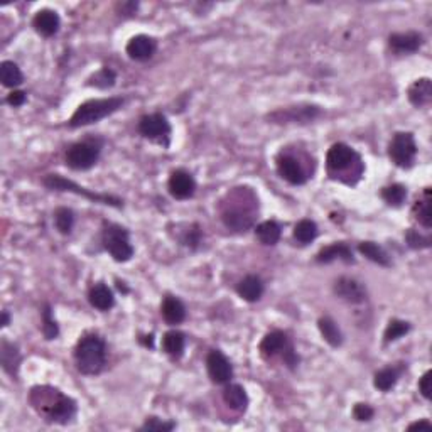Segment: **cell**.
Listing matches in <instances>:
<instances>
[{
    "mask_svg": "<svg viewBox=\"0 0 432 432\" xmlns=\"http://www.w3.org/2000/svg\"><path fill=\"white\" fill-rule=\"evenodd\" d=\"M412 216L419 221V225H422L426 230H431L432 227V212H431V190L426 187L424 191V196L417 199L412 206Z\"/></svg>",
    "mask_w": 432,
    "mask_h": 432,
    "instance_id": "cell-30",
    "label": "cell"
},
{
    "mask_svg": "<svg viewBox=\"0 0 432 432\" xmlns=\"http://www.w3.org/2000/svg\"><path fill=\"white\" fill-rule=\"evenodd\" d=\"M125 51H127L128 58L134 59V61H147V59H150L156 54L157 41L146 34L134 36L127 43Z\"/></svg>",
    "mask_w": 432,
    "mask_h": 432,
    "instance_id": "cell-17",
    "label": "cell"
},
{
    "mask_svg": "<svg viewBox=\"0 0 432 432\" xmlns=\"http://www.w3.org/2000/svg\"><path fill=\"white\" fill-rule=\"evenodd\" d=\"M417 142L412 132H397L389 144V157L397 168L411 169L416 164Z\"/></svg>",
    "mask_w": 432,
    "mask_h": 432,
    "instance_id": "cell-9",
    "label": "cell"
},
{
    "mask_svg": "<svg viewBox=\"0 0 432 432\" xmlns=\"http://www.w3.org/2000/svg\"><path fill=\"white\" fill-rule=\"evenodd\" d=\"M255 235L262 245L274 247L279 243L280 236H282V228H280V225L274 220L262 221L260 225L255 227Z\"/></svg>",
    "mask_w": 432,
    "mask_h": 432,
    "instance_id": "cell-29",
    "label": "cell"
},
{
    "mask_svg": "<svg viewBox=\"0 0 432 432\" xmlns=\"http://www.w3.org/2000/svg\"><path fill=\"white\" fill-rule=\"evenodd\" d=\"M413 429H432V424L429 422L427 419H422V420H417V422H413L409 426V431H413Z\"/></svg>",
    "mask_w": 432,
    "mask_h": 432,
    "instance_id": "cell-47",
    "label": "cell"
},
{
    "mask_svg": "<svg viewBox=\"0 0 432 432\" xmlns=\"http://www.w3.org/2000/svg\"><path fill=\"white\" fill-rule=\"evenodd\" d=\"M334 260H341L345 264H354L352 247L345 242H336L328 247H323L316 255L317 264H331Z\"/></svg>",
    "mask_w": 432,
    "mask_h": 432,
    "instance_id": "cell-19",
    "label": "cell"
},
{
    "mask_svg": "<svg viewBox=\"0 0 432 432\" xmlns=\"http://www.w3.org/2000/svg\"><path fill=\"white\" fill-rule=\"evenodd\" d=\"M201 228H199V225L194 223L184 231V235L181 236V242H183V245L190 247V249H196L201 243Z\"/></svg>",
    "mask_w": 432,
    "mask_h": 432,
    "instance_id": "cell-42",
    "label": "cell"
},
{
    "mask_svg": "<svg viewBox=\"0 0 432 432\" xmlns=\"http://www.w3.org/2000/svg\"><path fill=\"white\" fill-rule=\"evenodd\" d=\"M258 201L250 187H236L228 193L221 205V221L228 230L245 234L255 223V209Z\"/></svg>",
    "mask_w": 432,
    "mask_h": 432,
    "instance_id": "cell-2",
    "label": "cell"
},
{
    "mask_svg": "<svg viewBox=\"0 0 432 432\" xmlns=\"http://www.w3.org/2000/svg\"><path fill=\"white\" fill-rule=\"evenodd\" d=\"M10 324V315L9 311H2V317H0V326L5 328Z\"/></svg>",
    "mask_w": 432,
    "mask_h": 432,
    "instance_id": "cell-48",
    "label": "cell"
},
{
    "mask_svg": "<svg viewBox=\"0 0 432 432\" xmlns=\"http://www.w3.org/2000/svg\"><path fill=\"white\" fill-rule=\"evenodd\" d=\"M424 36L417 31L394 32L389 36V46L397 54H412L422 47Z\"/></svg>",
    "mask_w": 432,
    "mask_h": 432,
    "instance_id": "cell-16",
    "label": "cell"
},
{
    "mask_svg": "<svg viewBox=\"0 0 432 432\" xmlns=\"http://www.w3.org/2000/svg\"><path fill=\"white\" fill-rule=\"evenodd\" d=\"M184 348H186V334L181 331L171 330L162 336V350L172 360H179L184 354Z\"/></svg>",
    "mask_w": 432,
    "mask_h": 432,
    "instance_id": "cell-26",
    "label": "cell"
},
{
    "mask_svg": "<svg viewBox=\"0 0 432 432\" xmlns=\"http://www.w3.org/2000/svg\"><path fill=\"white\" fill-rule=\"evenodd\" d=\"M88 301H90V304L93 306L95 309L106 312L115 306V295H113L112 289H110L106 284L98 282L95 284L90 289V293H88Z\"/></svg>",
    "mask_w": 432,
    "mask_h": 432,
    "instance_id": "cell-22",
    "label": "cell"
},
{
    "mask_svg": "<svg viewBox=\"0 0 432 432\" xmlns=\"http://www.w3.org/2000/svg\"><path fill=\"white\" fill-rule=\"evenodd\" d=\"M264 291H265L264 280L253 274L243 277V279L236 284V294L247 302L260 301L262 295H264Z\"/></svg>",
    "mask_w": 432,
    "mask_h": 432,
    "instance_id": "cell-21",
    "label": "cell"
},
{
    "mask_svg": "<svg viewBox=\"0 0 432 432\" xmlns=\"http://www.w3.org/2000/svg\"><path fill=\"white\" fill-rule=\"evenodd\" d=\"M326 169L331 179L354 186L365 171L363 161L353 147L338 142L326 154Z\"/></svg>",
    "mask_w": 432,
    "mask_h": 432,
    "instance_id": "cell-3",
    "label": "cell"
},
{
    "mask_svg": "<svg viewBox=\"0 0 432 432\" xmlns=\"http://www.w3.org/2000/svg\"><path fill=\"white\" fill-rule=\"evenodd\" d=\"M125 105V98L122 97H109V98H95L81 103L75 110L73 117L69 118L68 125L71 128L87 127V125L97 124L103 118L113 115Z\"/></svg>",
    "mask_w": 432,
    "mask_h": 432,
    "instance_id": "cell-5",
    "label": "cell"
},
{
    "mask_svg": "<svg viewBox=\"0 0 432 432\" xmlns=\"http://www.w3.org/2000/svg\"><path fill=\"white\" fill-rule=\"evenodd\" d=\"M405 242H407V245L413 250H422V249H429L432 240L429 235L420 234V231H417L416 228H409L407 234H405Z\"/></svg>",
    "mask_w": 432,
    "mask_h": 432,
    "instance_id": "cell-40",
    "label": "cell"
},
{
    "mask_svg": "<svg viewBox=\"0 0 432 432\" xmlns=\"http://www.w3.org/2000/svg\"><path fill=\"white\" fill-rule=\"evenodd\" d=\"M29 404L34 409L41 419L49 424L66 426L71 422L78 412L75 398L62 394L56 387L51 385H36L32 387L27 397Z\"/></svg>",
    "mask_w": 432,
    "mask_h": 432,
    "instance_id": "cell-1",
    "label": "cell"
},
{
    "mask_svg": "<svg viewBox=\"0 0 432 432\" xmlns=\"http://www.w3.org/2000/svg\"><path fill=\"white\" fill-rule=\"evenodd\" d=\"M419 392L422 395L426 400H431V392H432V387H431V372H426L419 380Z\"/></svg>",
    "mask_w": 432,
    "mask_h": 432,
    "instance_id": "cell-45",
    "label": "cell"
},
{
    "mask_svg": "<svg viewBox=\"0 0 432 432\" xmlns=\"http://www.w3.org/2000/svg\"><path fill=\"white\" fill-rule=\"evenodd\" d=\"M317 234H319V230H317L316 221L308 220V218L301 220L294 227V240L301 245H309L311 242H315Z\"/></svg>",
    "mask_w": 432,
    "mask_h": 432,
    "instance_id": "cell-34",
    "label": "cell"
},
{
    "mask_svg": "<svg viewBox=\"0 0 432 432\" xmlns=\"http://www.w3.org/2000/svg\"><path fill=\"white\" fill-rule=\"evenodd\" d=\"M117 83V73L113 71L109 66H103L102 69H98L97 73L90 76L87 81L88 87L98 88V90H109V88H113Z\"/></svg>",
    "mask_w": 432,
    "mask_h": 432,
    "instance_id": "cell-35",
    "label": "cell"
},
{
    "mask_svg": "<svg viewBox=\"0 0 432 432\" xmlns=\"http://www.w3.org/2000/svg\"><path fill=\"white\" fill-rule=\"evenodd\" d=\"M41 317H43V334L46 339H56L59 336V326L53 316V309H51L49 304H46L43 308V312H41Z\"/></svg>",
    "mask_w": 432,
    "mask_h": 432,
    "instance_id": "cell-39",
    "label": "cell"
},
{
    "mask_svg": "<svg viewBox=\"0 0 432 432\" xmlns=\"http://www.w3.org/2000/svg\"><path fill=\"white\" fill-rule=\"evenodd\" d=\"M0 81L5 88H17L24 83V75L14 61H2V65H0Z\"/></svg>",
    "mask_w": 432,
    "mask_h": 432,
    "instance_id": "cell-33",
    "label": "cell"
},
{
    "mask_svg": "<svg viewBox=\"0 0 432 432\" xmlns=\"http://www.w3.org/2000/svg\"><path fill=\"white\" fill-rule=\"evenodd\" d=\"M118 12H120V16H134L135 12H137L139 9V3L137 2H122L117 5Z\"/></svg>",
    "mask_w": 432,
    "mask_h": 432,
    "instance_id": "cell-46",
    "label": "cell"
},
{
    "mask_svg": "<svg viewBox=\"0 0 432 432\" xmlns=\"http://www.w3.org/2000/svg\"><path fill=\"white\" fill-rule=\"evenodd\" d=\"M334 294L348 304H363L367 302V287L353 277H339L333 286Z\"/></svg>",
    "mask_w": 432,
    "mask_h": 432,
    "instance_id": "cell-14",
    "label": "cell"
},
{
    "mask_svg": "<svg viewBox=\"0 0 432 432\" xmlns=\"http://www.w3.org/2000/svg\"><path fill=\"white\" fill-rule=\"evenodd\" d=\"M275 166L279 176L282 177L284 181H287L289 184H293V186H302V184L308 183L309 176L308 172H306L304 166H302V162L295 156H293V154L280 152L279 156H277Z\"/></svg>",
    "mask_w": 432,
    "mask_h": 432,
    "instance_id": "cell-12",
    "label": "cell"
},
{
    "mask_svg": "<svg viewBox=\"0 0 432 432\" xmlns=\"http://www.w3.org/2000/svg\"><path fill=\"white\" fill-rule=\"evenodd\" d=\"M54 225H56L59 234L69 235L75 227V213L69 208H58L54 212Z\"/></svg>",
    "mask_w": 432,
    "mask_h": 432,
    "instance_id": "cell-38",
    "label": "cell"
},
{
    "mask_svg": "<svg viewBox=\"0 0 432 432\" xmlns=\"http://www.w3.org/2000/svg\"><path fill=\"white\" fill-rule=\"evenodd\" d=\"M100 154H102L100 140H81L66 150L65 162L73 171H88L97 164Z\"/></svg>",
    "mask_w": 432,
    "mask_h": 432,
    "instance_id": "cell-8",
    "label": "cell"
},
{
    "mask_svg": "<svg viewBox=\"0 0 432 432\" xmlns=\"http://www.w3.org/2000/svg\"><path fill=\"white\" fill-rule=\"evenodd\" d=\"M409 331H411V323L395 317V319H390L389 324H387L385 333H383V341H385V345H390V343L404 338Z\"/></svg>",
    "mask_w": 432,
    "mask_h": 432,
    "instance_id": "cell-36",
    "label": "cell"
},
{
    "mask_svg": "<svg viewBox=\"0 0 432 432\" xmlns=\"http://www.w3.org/2000/svg\"><path fill=\"white\" fill-rule=\"evenodd\" d=\"M59 25H61V19H59L56 10L53 9H41L32 19V27L44 38H51V36L56 34Z\"/></svg>",
    "mask_w": 432,
    "mask_h": 432,
    "instance_id": "cell-20",
    "label": "cell"
},
{
    "mask_svg": "<svg viewBox=\"0 0 432 432\" xmlns=\"http://www.w3.org/2000/svg\"><path fill=\"white\" fill-rule=\"evenodd\" d=\"M168 187L172 198L183 201V199H190L193 196L194 191H196V181H194L191 172L184 171V169H176L169 176Z\"/></svg>",
    "mask_w": 432,
    "mask_h": 432,
    "instance_id": "cell-15",
    "label": "cell"
},
{
    "mask_svg": "<svg viewBox=\"0 0 432 432\" xmlns=\"http://www.w3.org/2000/svg\"><path fill=\"white\" fill-rule=\"evenodd\" d=\"M22 356L17 345L9 343L7 339H2V345H0V363H2L3 372L10 376H17Z\"/></svg>",
    "mask_w": 432,
    "mask_h": 432,
    "instance_id": "cell-25",
    "label": "cell"
},
{
    "mask_svg": "<svg viewBox=\"0 0 432 432\" xmlns=\"http://www.w3.org/2000/svg\"><path fill=\"white\" fill-rule=\"evenodd\" d=\"M102 242L106 252L115 262H128L134 257V247L130 243V234L127 228L117 223H105L102 231Z\"/></svg>",
    "mask_w": 432,
    "mask_h": 432,
    "instance_id": "cell-6",
    "label": "cell"
},
{
    "mask_svg": "<svg viewBox=\"0 0 432 432\" xmlns=\"http://www.w3.org/2000/svg\"><path fill=\"white\" fill-rule=\"evenodd\" d=\"M161 315L164 317V321L171 326L181 324L186 319V306L183 304L181 299L174 297V295H166L164 301L161 306Z\"/></svg>",
    "mask_w": 432,
    "mask_h": 432,
    "instance_id": "cell-24",
    "label": "cell"
},
{
    "mask_svg": "<svg viewBox=\"0 0 432 432\" xmlns=\"http://www.w3.org/2000/svg\"><path fill=\"white\" fill-rule=\"evenodd\" d=\"M75 363L81 375L95 376L106 365V343L97 333L84 334L75 346Z\"/></svg>",
    "mask_w": 432,
    "mask_h": 432,
    "instance_id": "cell-4",
    "label": "cell"
},
{
    "mask_svg": "<svg viewBox=\"0 0 432 432\" xmlns=\"http://www.w3.org/2000/svg\"><path fill=\"white\" fill-rule=\"evenodd\" d=\"M293 345L289 339V336H287L284 331H271V333H267L264 336V339H262L260 343V354L264 358H275V356H282V353L286 352L289 346Z\"/></svg>",
    "mask_w": 432,
    "mask_h": 432,
    "instance_id": "cell-18",
    "label": "cell"
},
{
    "mask_svg": "<svg viewBox=\"0 0 432 432\" xmlns=\"http://www.w3.org/2000/svg\"><path fill=\"white\" fill-rule=\"evenodd\" d=\"M206 370H208L209 378L216 385H227L230 383L231 376H234V367H231L230 360L225 356L220 350H212L206 356Z\"/></svg>",
    "mask_w": 432,
    "mask_h": 432,
    "instance_id": "cell-13",
    "label": "cell"
},
{
    "mask_svg": "<svg viewBox=\"0 0 432 432\" xmlns=\"http://www.w3.org/2000/svg\"><path fill=\"white\" fill-rule=\"evenodd\" d=\"M358 252L376 265H382V267H390V265H392L385 249L375 242H361L360 245H358Z\"/></svg>",
    "mask_w": 432,
    "mask_h": 432,
    "instance_id": "cell-31",
    "label": "cell"
},
{
    "mask_svg": "<svg viewBox=\"0 0 432 432\" xmlns=\"http://www.w3.org/2000/svg\"><path fill=\"white\" fill-rule=\"evenodd\" d=\"M176 429V422L172 420H162L159 417H149L142 426L139 427V431L147 432V431H162V432H171Z\"/></svg>",
    "mask_w": 432,
    "mask_h": 432,
    "instance_id": "cell-41",
    "label": "cell"
},
{
    "mask_svg": "<svg viewBox=\"0 0 432 432\" xmlns=\"http://www.w3.org/2000/svg\"><path fill=\"white\" fill-rule=\"evenodd\" d=\"M402 375V368L398 367H387L376 372L374 376V385L380 392H390L395 385H397L398 378Z\"/></svg>",
    "mask_w": 432,
    "mask_h": 432,
    "instance_id": "cell-32",
    "label": "cell"
},
{
    "mask_svg": "<svg viewBox=\"0 0 432 432\" xmlns=\"http://www.w3.org/2000/svg\"><path fill=\"white\" fill-rule=\"evenodd\" d=\"M382 199L389 206L398 208V206L404 205V201L407 199V187L404 184H390L382 190Z\"/></svg>",
    "mask_w": 432,
    "mask_h": 432,
    "instance_id": "cell-37",
    "label": "cell"
},
{
    "mask_svg": "<svg viewBox=\"0 0 432 432\" xmlns=\"http://www.w3.org/2000/svg\"><path fill=\"white\" fill-rule=\"evenodd\" d=\"M223 400L228 407L238 412H243L249 407V395L238 383H227L223 390Z\"/></svg>",
    "mask_w": 432,
    "mask_h": 432,
    "instance_id": "cell-27",
    "label": "cell"
},
{
    "mask_svg": "<svg viewBox=\"0 0 432 432\" xmlns=\"http://www.w3.org/2000/svg\"><path fill=\"white\" fill-rule=\"evenodd\" d=\"M317 328H319V333L328 345L333 346V348H339V346L343 345V333L333 317H330V316L319 317V321H317Z\"/></svg>",
    "mask_w": 432,
    "mask_h": 432,
    "instance_id": "cell-28",
    "label": "cell"
},
{
    "mask_svg": "<svg viewBox=\"0 0 432 432\" xmlns=\"http://www.w3.org/2000/svg\"><path fill=\"white\" fill-rule=\"evenodd\" d=\"M321 113L323 110L316 105H297L275 110V112L269 113L267 118L272 124H309V122L316 120Z\"/></svg>",
    "mask_w": 432,
    "mask_h": 432,
    "instance_id": "cell-11",
    "label": "cell"
},
{
    "mask_svg": "<svg viewBox=\"0 0 432 432\" xmlns=\"http://www.w3.org/2000/svg\"><path fill=\"white\" fill-rule=\"evenodd\" d=\"M5 102L9 103L10 106H14V109H19V106H22L25 102H27V93L21 90H14L7 95Z\"/></svg>",
    "mask_w": 432,
    "mask_h": 432,
    "instance_id": "cell-44",
    "label": "cell"
},
{
    "mask_svg": "<svg viewBox=\"0 0 432 432\" xmlns=\"http://www.w3.org/2000/svg\"><path fill=\"white\" fill-rule=\"evenodd\" d=\"M137 128L139 134L150 142L159 144L162 147H169L171 144V124H169L168 117L162 113H147V115L140 117Z\"/></svg>",
    "mask_w": 432,
    "mask_h": 432,
    "instance_id": "cell-10",
    "label": "cell"
},
{
    "mask_svg": "<svg viewBox=\"0 0 432 432\" xmlns=\"http://www.w3.org/2000/svg\"><path fill=\"white\" fill-rule=\"evenodd\" d=\"M43 184L51 191H68V193L78 194V196L90 199V201L93 203H102V205L113 206V208H122V206H124V201H122L120 198L110 196V194L93 193V191L87 190V187L80 186V184L73 183L71 179H66V177L59 174H47L43 179Z\"/></svg>",
    "mask_w": 432,
    "mask_h": 432,
    "instance_id": "cell-7",
    "label": "cell"
},
{
    "mask_svg": "<svg viewBox=\"0 0 432 432\" xmlns=\"http://www.w3.org/2000/svg\"><path fill=\"white\" fill-rule=\"evenodd\" d=\"M375 411L372 405L368 404H356L353 407V417L358 422H368V420L374 419Z\"/></svg>",
    "mask_w": 432,
    "mask_h": 432,
    "instance_id": "cell-43",
    "label": "cell"
},
{
    "mask_svg": "<svg viewBox=\"0 0 432 432\" xmlns=\"http://www.w3.org/2000/svg\"><path fill=\"white\" fill-rule=\"evenodd\" d=\"M407 98L416 109H422L432 102V81L429 78H420L409 87Z\"/></svg>",
    "mask_w": 432,
    "mask_h": 432,
    "instance_id": "cell-23",
    "label": "cell"
}]
</instances>
